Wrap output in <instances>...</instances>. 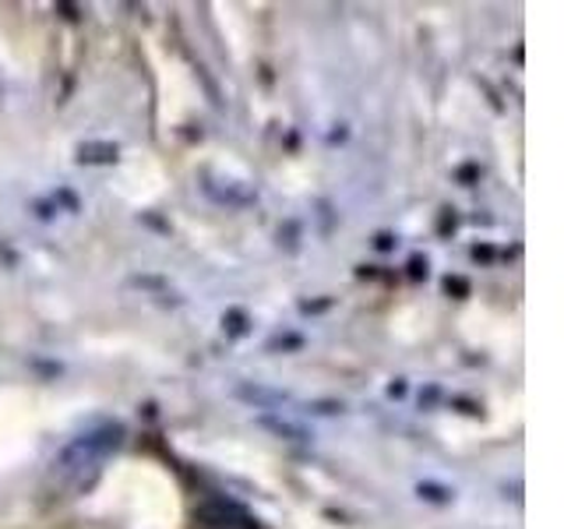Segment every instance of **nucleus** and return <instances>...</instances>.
I'll list each match as a JSON object with an SVG mask.
<instances>
[{"label":"nucleus","mask_w":564,"mask_h":529,"mask_svg":"<svg viewBox=\"0 0 564 529\" xmlns=\"http://www.w3.org/2000/svg\"><path fill=\"white\" fill-rule=\"evenodd\" d=\"M123 441L120 423H99V428L78 434L70 445L61 449L46 469V490L50 498H75V494L88 490L102 473V463L110 458Z\"/></svg>","instance_id":"obj_1"},{"label":"nucleus","mask_w":564,"mask_h":529,"mask_svg":"<svg viewBox=\"0 0 564 529\" xmlns=\"http://www.w3.org/2000/svg\"><path fill=\"white\" fill-rule=\"evenodd\" d=\"M198 519L208 529H258V522L247 516L243 508L229 505V501H208V505H202Z\"/></svg>","instance_id":"obj_2"},{"label":"nucleus","mask_w":564,"mask_h":529,"mask_svg":"<svg viewBox=\"0 0 564 529\" xmlns=\"http://www.w3.org/2000/svg\"><path fill=\"white\" fill-rule=\"evenodd\" d=\"M78 159H82V163H113L117 145H82Z\"/></svg>","instance_id":"obj_3"}]
</instances>
